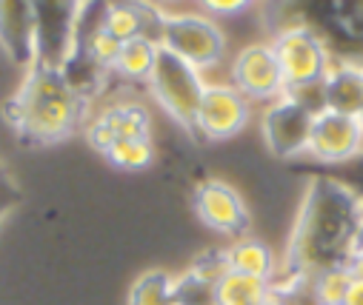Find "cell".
I'll list each match as a JSON object with an SVG mask.
<instances>
[{
  "label": "cell",
  "mask_w": 363,
  "mask_h": 305,
  "mask_svg": "<svg viewBox=\"0 0 363 305\" xmlns=\"http://www.w3.org/2000/svg\"><path fill=\"white\" fill-rule=\"evenodd\" d=\"M360 217L363 197L349 180L332 174L309 177L278 274V280L286 277V282H275V288L306 282L318 271L335 265H349V248Z\"/></svg>",
  "instance_id": "1"
},
{
  "label": "cell",
  "mask_w": 363,
  "mask_h": 305,
  "mask_svg": "<svg viewBox=\"0 0 363 305\" xmlns=\"http://www.w3.org/2000/svg\"><path fill=\"white\" fill-rule=\"evenodd\" d=\"M89 100L80 97L57 66L35 63L4 103V117L29 146H52L89 123Z\"/></svg>",
  "instance_id": "2"
},
{
  "label": "cell",
  "mask_w": 363,
  "mask_h": 305,
  "mask_svg": "<svg viewBox=\"0 0 363 305\" xmlns=\"http://www.w3.org/2000/svg\"><path fill=\"white\" fill-rule=\"evenodd\" d=\"M260 21L269 35L306 29L332 57L363 60V0H260Z\"/></svg>",
  "instance_id": "3"
},
{
  "label": "cell",
  "mask_w": 363,
  "mask_h": 305,
  "mask_svg": "<svg viewBox=\"0 0 363 305\" xmlns=\"http://www.w3.org/2000/svg\"><path fill=\"white\" fill-rule=\"evenodd\" d=\"M155 103L186 132L195 134V117H198V106L201 97L206 91V80L203 71H198L192 63L180 60L177 54H172L169 49H157L155 57V69L146 80Z\"/></svg>",
  "instance_id": "4"
},
{
  "label": "cell",
  "mask_w": 363,
  "mask_h": 305,
  "mask_svg": "<svg viewBox=\"0 0 363 305\" xmlns=\"http://www.w3.org/2000/svg\"><path fill=\"white\" fill-rule=\"evenodd\" d=\"M160 46L198 71L215 69L226 57V35L209 15H166Z\"/></svg>",
  "instance_id": "5"
},
{
  "label": "cell",
  "mask_w": 363,
  "mask_h": 305,
  "mask_svg": "<svg viewBox=\"0 0 363 305\" xmlns=\"http://www.w3.org/2000/svg\"><path fill=\"white\" fill-rule=\"evenodd\" d=\"M315 115L303 109L289 94H281L278 100L266 103L260 115V137L272 157L278 160H301L309 151Z\"/></svg>",
  "instance_id": "6"
},
{
  "label": "cell",
  "mask_w": 363,
  "mask_h": 305,
  "mask_svg": "<svg viewBox=\"0 0 363 305\" xmlns=\"http://www.w3.org/2000/svg\"><path fill=\"white\" fill-rule=\"evenodd\" d=\"M272 52L278 57L286 88L320 83L332 66V52L320 38L306 29H281L272 35Z\"/></svg>",
  "instance_id": "7"
},
{
  "label": "cell",
  "mask_w": 363,
  "mask_h": 305,
  "mask_svg": "<svg viewBox=\"0 0 363 305\" xmlns=\"http://www.w3.org/2000/svg\"><path fill=\"white\" fill-rule=\"evenodd\" d=\"M252 120V103L232 83H206L201 97L195 134L212 143L238 137Z\"/></svg>",
  "instance_id": "8"
},
{
  "label": "cell",
  "mask_w": 363,
  "mask_h": 305,
  "mask_svg": "<svg viewBox=\"0 0 363 305\" xmlns=\"http://www.w3.org/2000/svg\"><path fill=\"white\" fill-rule=\"evenodd\" d=\"M360 157H363V129L357 117L337 115L329 109L315 115L306 160L335 168V166H349Z\"/></svg>",
  "instance_id": "9"
},
{
  "label": "cell",
  "mask_w": 363,
  "mask_h": 305,
  "mask_svg": "<svg viewBox=\"0 0 363 305\" xmlns=\"http://www.w3.org/2000/svg\"><path fill=\"white\" fill-rule=\"evenodd\" d=\"M192 206H195L198 220L206 229L226 234L232 240L246 237L252 229V214H249L246 200L240 197V191L235 185H229L223 180L198 183V188L192 194Z\"/></svg>",
  "instance_id": "10"
},
{
  "label": "cell",
  "mask_w": 363,
  "mask_h": 305,
  "mask_svg": "<svg viewBox=\"0 0 363 305\" xmlns=\"http://www.w3.org/2000/svg\"><path fill=\"white\" fill-rule=\"evenodd\" d=\"M232 86L249 100V103H272L286 91L278 57L272 43H249L232 60Z\"/></svg>",
  "instance_id": "11"
},
{
  "label": "cell",
  "mask_w": 363,
  "mask_h": 305,
  "mask_svg": "<svg viewBox=\"0 0 363 305\" xmlns=\"http://www.w3.org/2000/svg\"><path fill=\"white\" fill-rule=\"evenodd\" d=\"M83 0H32L38 15V63L60 66L72 49V32Z\"/></svg>",
  "instance_id": "12"
},
{
  "label": "cell",
  "mask_w": 363,
  "mask_h": 305,
  "mask_svg": "<svg viewBox=\"0 0 363 305\" xmlns=\"http://www.w3.org/2000/svg\"><path fill=\"white\" fill-rule=\"evenodd\" d=\"M83 132H86L89 146L104 154L118 140L152 137V117H149L146 106H140L138 100H118V103L106 106L95 117H89Z\"/></svg>",
  "instance_id": "13"
},
{
  "label": "cell",
  "mask_w": 363,
  "mask_h": 305,
  "mask_svg": "<svg viewBox=\"0 0 363 305\" xmlns=\"http://www.w3.org/2000/svg\"><path fill=\"white\" fill-rule=\"evenodd\" d=\"M166 26V12L152 0H104V29L126 43V40H152L160 46Z\"/></svg>",
  "instance_id": "14"
},
{
  "label": "cell",
  "mask_w": 363,
  "mask_h": 305,
  "mask_svg": "<svg viewBox=\"0 0 363 305\" xmlns=\"http://www.w3.org/2000/svg\"><path fill=\"white\" fill-rule=\"evenodd\" d=\"M0 49L26 71L38 63V15L32 0H0Z\"/></svg>",
  "instance_id": "15"
},
{
  "label": "cell",
  "mask_w": 363,
  "mask_h": 305,
  "mask_svg": "<svg viewBox=\"0 0 363 305\" xmlns=\"http://www.w3.org/2000/svg\"><path fill=\"white\" fill-rule=\"evenodd\" d=\"M326 109L357 117L363 109V60L335 57L323 77Z\"/></svg>",
  "instance_id": "16"
},
{
  "label": "cell",
  "mask_w": 363,
  "mask_h": 305,
  "mask_svg": "<svg viewBox=\"0 0 363 305\" xmlns=\"http://www.w3.org/2000/svg\"><path fill=\"white\" fill-rule=\"evenodd\" d=\"M223 254H226L229 271H235V274L257 277V280H266L272 285H275V280L281 274V263H278L275 251L257 237H249V234L238 237L229 243V248H223Z\"/></svg>",
  "instance_id": "17"
},
{
  "label": "cell",
  "mask_w": 363,
  "mask_h": 305,
  "mask_svg": "<svg viewBox=\"0 0 363 305\" xmlns=\"http://www.w3.org/2000/svg\"><path fill=\"white\" fill-rule=\"evenodd\" d=\"M272 297H275V285L272 282L226 271L215 285L212 305H266Z\"/></svg>",
  "instance_id": "18"
},
{
  "label": "cell",
  "mask_w": 363,
  "mask_h": 305,
  "mask_svg": "<svg viewBox=\"0 0 363 305\" xmlns=\"http://www.w3.org/2000/svg\"><path fill=\"white\" fill-rule=\"evenodd\" d=\"M157 43L152 40H126L121 43V52H118V60L112 66V71H118L121 77L132 80V83H146L152 69H155V57H157Z\"/></svg>",
  "instance_id": "19"
},
{
  "label": "cell",
  "mask_w": 363,
  "mask_h": 305,
  "mask_svg": "<svg viewBox=\"0 0 363 305\" xmlns=\"http://www.w3.org/2000/svg\"><path fill=\"white\" fill-rule=\"evenodd\" d=\"M126 305H177V299H174V274H169L163 268L143 271L132 282Z\"/></svg>",
  "instance_id": "20"
},
{
  "label": "cell",
  "mask_w": 363,
  "mask_h": 305,
  "mask_svg": "<svg viewBox=\"0 0 363 305\" xmlns=\"http://www.w3.org/2000/svg\"><path fill=\"white\" fill-rule=\"evenodd\" d=\"M349 277H352V268L349 265H335V268H326V271H318L315 277H309L303 282V291L309 297V305H335V302H343Z\"/></svg>",
  "instance_id": "21"
},
{
  "label": "cell",
  "mask_w": 363,
  "mask_h": 305,
  "mask_svg": "<svg viewBox=\"0 0 363 305\" xmlns=\"http://www.w3.org/2000/svg\"><path fill=\"white\" fill-rule=\"evenodd\" d=\"M104 157L121 171H143L155 163V143L152 137H126L112 143Z\"/></svg>",
  "instance_id": "22"
},
{
  "label": "cell",
  "mask_w": 363,
  "mask_h": 305,
  "mask_svg": "<svg viewBox=\"0 0 363 305\" xmlns=\"http://www.w3.org/2000/svg\"><path fill=\"white\" fill-rule=\"evenodd\" d=\"M195 280H201V282H206V285H218V280L229 271V265H226V254H223V248L220 251H206V254H201L189 268H186Z\"/></svg>",
  "instance_id": "23"
},
{
  "label": "cell",
  "mask_w": 363,
  "mask_h": 305,
  "mask_svg": "<svg viewBox=\"0 0 363 305\" xmlns=\"http://www.w3.org/2000/svg\"><path fill=\"white\" fill-rule=\"evenodd\" d=\"M21 202V188L15 183V177L6 171V166L0 163V223L6 220V214Z\"/></svg>",
  "instance_id": "24"
},
{
  "label": "cell",
  "mask_w": 363,
  "mask_h": 305,
  "mask_svg": "<svg viewBox=\"0 0 363 305\" xmlns=\"http://www.w3.org/2000/svg\"><path fill=\"white\" fill-rule=\"evenodd\" d=\"M198 4L206 9V15H215V18H232V15H240L246 9H252L260 0H198Z\"/></svg>",
  "instance_id": "25"
},
{
  "label": "cell",
  "mask_w": 363,
  "mask_h": 305,
  "mask_svg": "<svg viewBox=\"0 0 363 305\" xmlns=\"http://www.w3.org/2000/svg\"><path fill=\"white\" fill-rule=\"evenodd\" d=\"M340 305H363V271H352Z\"/></svg>",
  "instance_id": "26"
},
{
  "label": "cell",
  "mask_w": 363,
  "mask_h": 305,
  "mask_svg": "<svg viewBox=\"0 0 363 305\" xmlns=\"http://www.w3.org/2000/svg\"><path fill=\"white\" fill-rule=\"evenodd\" d=\"M349 268L363 271V217L354 229V240H352V248H349Z\"/></svg>",
  "instance_id": "27"
},
{
  "label": "cell",
  "mask_w": 363,
  "mask_h": 305,
  "mask_svg": "<svg viewBox=\"0 0 363 305\" xmlns=\"http://www.w3.org/2000/svg\"><path fill=\"white\" fill-rule=\"evenodd\" d=\"M266 305H295V302H289V299H284V297H278V294H275V297H272Z\"/></svg>",
  "instance_id": "28"
},
{
  "label": "cell",
  "mask_w": 363,
  "mask_h": 305,
  "mask_svg": "<svg viewBox=\"0 0 363 305\" xmlns=\"http://www.w3.org/2000/svg\"><path fill=\"white\" fill-rule=\"evenodd\" d=\"M357 123H360V129H363V109H360V115H357Z\"/></svg>",
  "instance_id": "29"
},
{
  "label": "cell",
  "mask_w": 363,
  "mask_h": 305,
  "mask_svg": "<svg viewBox=\"0 0 363 305\" xmlns=\"http://www.w3.org/2000/svg\"><path fill=\"white\" fill-rule=\"evenodd\" d=\"M335 305H340V302H335Z\"/></svg>",
  "instance_id": "30"
}]
</instances>
